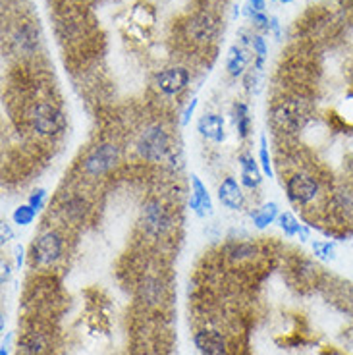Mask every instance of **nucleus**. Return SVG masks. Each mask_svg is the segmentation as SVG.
<instances>
[{
  "mask_svg": "<svg viewBox=\"0 0 353 355\" xmlns=\"http://www.w3.org/2000/svg\"><path fill=\"white\" fill-rule=\"evenodd\" d=\"M0 355H8V349H6V344L2 346V349H0Z\"/></svg>",
  "mask_w": 353,
  "mask_h": 355,
  "instance_id": "obj_35",
  "label": "nucleus"
},
{
  "mask_svg": "<svg viewBox=\"0 0 353 355\" xmlns=\"http://www.w3.org/2000/svg\"><path fill=\"white\" fill-rule=\"evenodd\" d=\"M187 33L197 43H209L216 33V24H214V19L211 16L201 14V16L191 18V21L187 24Z\"/></svg>",
  "mask_w": 353,
  "mask_h": 355,
  "instance_id": "obj_11",
  "label": "nucleus"
},
{
  "mask_svg": "<svg viewBox=\"0 0 353 355\" xmlns=\"http://www.w3.org/2000/svg\"><path fill=\"white\" fill-rule=\"evenodd\" d=\"M44 199H46V191H44V189H37V191H33V193L29 196V205L39 213L44 207Z\"/></svg>",
  "mask_w": 353,
  "mask_h": 355,
  "instance_id": "obj_28",
  "label": "nucleus"
},
{
  "mask_svg": "<svg viewBox=\"0 0 353 355\" xmlns=\"http://www.w3.org/2000/svg\"><path fill=\"white\" fill-rule=\"evenodd\" d=\"M51 334L44 329L26 330L18 344V355H49L51 354Z\"/></svg>",
  "mask_w": 353,
  "mask_h": 355,
  "instance_id": "obj_9",
  "label": "nucleus"
},
{
  "mask_svg": "<svg viewBox=\"0 0 353 355\" xmlns=\"http://www.w3.org/2000/svg\"><path fill=\"white\" fill-rule=\"evenodd\" d=\"M189 83V71L186 68H168L157 73L155 85L166 97H176L180 95Z\"/></svg>",
  "mask_w": 353,
  "mask_h": 355,
  "instance_id": "obj_8",
  "label": "nucleus"
},
{
  "mask_svg": "<svg viewBox=\"0 0 353 355\" xmlns=\"http://www.w3.org/2000/svg\"><path fill=\"white\" fill-rule=\"evenodd\" d=\"M12 236H14V234H12V228H10L6 222H2V243H6V241L12 240Z\"/></svg>",
  "mask_w": 353,
  "mask_h": 355,
  "instance_id": "obj_32",
  "label": "nucleus"
},
{
  "mask_svg": "<svg viewBox=\"0 0 353 355\" xmlns=\"http://www.w3.org/2000/svg\"><path fill=\"white\" fill-rule=\"evenodd\" d=\"M191 187H193V196L189 199V207L193 209L195 214L205 216V214L212 213V201L207 187L203 186V182L199 180V176H191Z\"/></svg>",
  "mask_w": 353,
  "mask_h": 355,
  "instance_id": "obj_13",
  "label": "nucleus"
},
{
  "mask_svg": "<svg viewBox=\"0 0 353 355\" xmlns=\"http://www.w3.org/2000/svg\"><path fill=\"white\" fill-rule=\"evenodd\" d=\"M29 122H31L33 132L41 137H54L62 132L66 125L62 110L51 103H37L35 107L31 108Z\"/></svg>",
  "mask_w": 353,
  "mask_h": 355,
  "instance_id": "obj_2",
  "label": "nucleus"
},
{
  "mask_svg": "<svg viewBox=\"0 0 353 355\" xmlns=\"http://www.w3.org/2000/svg\"><path fill=\"white\" fill-rule=\"evenodd\" d=\"M239 162H241V182H243V186L249 187V189L259 186L263 178H261V168H259L255 159L248 153H243V155H239Z\"/></svg>",
  "mask_w": 353,
  "mask_h": 355,
  "instance_id": "obj_15",
  "label": "nucleus"
},
{
  "mask_svg": "<svg viewBox=\"0 0 353 355\" xmlns=\"http://www.w3.org/2000/svg\"><path fill=\"white\" fill-rule=\"evenodd\" d=\"M286 196L298 207H307L320 196V182L311 174H293L286 182Z\"/></svg>",
  "mask_w": 353,
  "mask_h": 355,
  "instance_id": "obj_5",
  "label": "nucleus"
},
{
  "mask_svg": "<svg viewBox=\"0 0 353 355\" xmlns=\"http://www.w3.org/2000/svg\"><path fill=\"white\" fill-rule=\"evenodd\" d=\"M35 214L37 211L31 207V205H19L18 209L14 211V214H12V218H14V222L18 224V226H29L31 222L35 220Z\"/></svg>",
  "mask_w": 353,
  "mask_h": 355,
  "instance_id": "obj_22",
  "label": "nucleus"
},
{
  "mask_svg": "<svg viewBox=\"0 0 353 355\" xmlns=\"http://www.w3.org/2000/svg\"><path fill=\"white\" fill-rule=\"evenodd\" d=\"M253 49H255V53L259 58H265V54H266V44H265V39L263 37H253Z\"/></svg>",
  "mask_w": 353,
  "mask_h": 355,
  "instance_id": "obj_29",
  "label": "nucleus"
},
{
  "mask_svg": "<svg viewBox=\"0 0 353 355\" xmlns=\"http://www.w3.org/2000/svg\"><path fill=\"white\" fill-rule=\"evenodd\" d=\"M278 216H280V214H278V205L266 203L263 209H259V211L253 214V222H255L257 228H266V226L273 224Z\"/></svg>",
  "mask_w": 353,
  "mask_h": 355,
  "instance_id": "obj_18",
  "label": "nucleus"
},
{
  "mask_svg": "<svg viewBox=\"0 0 353 355\" xmlns=\"http://www.w3.org/2000/svg\"><path fill=\"white\" fill-rule=\"evenodd\" d=\"M259 159H261V168L268 178L273 176V162H270V155H268V147H266V137H261V151H259Z\"/></svg>",
  "mask_w": 353,
  "mask_h": 355,
  "instance_id": "obj_26",
  "label": "nucleus"
},
{
  "mask_svg": "<svg viewBox=\"0 0 353 355\" xmlns=\"http://www.w3.org/2000/svg\"><path fill=\"white\" fill-rule=\"evenodd\" d=\"M251 8L255 10V12H263V8H265V0H251Z\"/></svg>",
  "mask_w": 353,
  "mask_h": 355,
  "instance_id": "obj_33",
  "label": "nucleus"
},
{
  "mask_svg": "<svg viewBox=\"0 0 353 355\" xmlns=\"http://www.w3.org/2000/svg\"><path fill=\"white\" fill-rule=\"evenodd\" d=\"M257 253V248L253 243H238V245H234L232 251H230V257L234 259V261H246V259H251Z\"/></svg>",
  "mask_w": 353,
  "mask_h": 355,
  "instance_id": "obj_24",
  "label": "nucleus"
},
{
  "mask_svg": "<svg viewBox=\"0 0 353 355\" xmlns=\"http://www.w3.org/2000/svg\"><path fill=\"white\" fill-rule=\"evenodd\" d=\"M147 355H159V354H147Z\"/></svg>",
  "mask_w": 353,
  "mask_h": 355,
  "instance_id": "obj_37",
  "label": "nucleus"
},
{
  "mask_svg": "<svg viewBox=\"0 0 353 355\" xmlns=\"http://www.w3.org/2000/svg\"><path fill=\"white\" fill-rule=\"evenodd\" d=\"M141 224L149 236L160 238V236H164L170 230L172 218H170V213H168L159 201H149V203L143 207Z\"/></svg>",
  "mask_w": 353,
  "mask_h": 355,
  "instance_id": "obj_7",
  "label": "nucleus"
},
{
  "mask_svg": "<svg viewBox=\"0 0 353 355\" xmlns=\"http://www.w3.org/2000/svg\"><path fill=\"white\" fill-rule=\"evenodd\" d=\"M195 108H197V98H193L189 105H187V108L184 110V116H182V125H187V122H189V118L193 116Z\"/></svg>",
  "mask_w": 353,
  "mask_h": 355,
  "instance_id": "obj_31",
  "label": "nucleus"
},
{
  "mask_svg": "<svg viewBox=\"0 0 353 355\" xmlns=\"http://www.w3.org/2000/svg\"><path fill=\"white\" fill-rule=\"evenodd\" d=\"M120 159V149L112 143H103L89 153L83 160V172L87 176L98 178L105 176L106 172L114 168L116 162Z\"/></svg>",
  "mask_w": 353,
  "mask_h": 355,
  "instance_id": "obj_6",
  "label": "nucleus"
},
{
  "mask_svg": "<svg viewBox=\"0 0 353 355\" xmlns=\"http://www.w3.org/2000/svg\"><path fill=\"white\" fill-rule=\"evenodd\" d=\"M66 214L71 216V218H81L85 214V201L76 197V199H70L68 205H66Z\"/></svg>",
  "mask_w": 353,
  "mask_h": 355,
  "instance_id": "obj_27",
  "label": "nucleus"
},
{
  "mask_svg": "<svg viewBox=\"0 0 353 355\" xmlns=\"http://www.w3.org/2000/svg\"><path fill=\"white\" fill-rule=\"evenodd\" d=\"M280 2H284V4H288V2H291V0H280Z\"/></svg>",
  "mask_w": 353,
  "mask_h": 355,
  "instance_id": "obj_36",
  "label": "nucleus"
},
{
  "mask_svg": "<svg viewBox=\"0 0 353 355\" xmlns=\"http://www.w3.org/2000/svg\"><path fill=\"white\" fill-rule=\"evenodd\" d=\"M160 292H162V286H160L155 278H147V280L143 282L141 295L147 303L160 302Z\"/></svg>",
  "mask_w": 353,
  "mask_h": 355,
  "instance_id": "obj_21",
  "label": "nucleus"
},
{
  "mask_svg": "<svg viewBox=\"0 0 353 355\" xmlns=\"http://www.w3.org/2000/svg\"><path fill=\"white\" fill-rule=\"evenodd\" d=\"M278 224H280V228H282L286 236H295V234H300L301 224L291 213L280 214V216H278Z\"/></svg>",
  "mask_w": 353,
  "mask_h": 355,
  "instance_id": "obj_23",
  "label": "nucleus"
},
{
  "mask_svg": "<svg viewBox=\"0 0 353 355\" xmlns=\"http://www.w3.org/2000/svg\"><path fill=\"white\" fill-rule=\"evenodd\" d=\"M300 238H301V241L309 240V230H307L305 226H301L300 228Z\"/></svg>",
  "mask_w": 353,
  "mask_h": 355,
  "instance_id": "obj_34",
  "label": "nucleus"
},
{
  "mask_svg": "<svg viewBox=\"0 0 353 355\" xmlns=\"http://www.w3.org/2000/svg\"><path fill=\"white\" fill-rule=\"evenodd\" d=\"M64 251V240L58 232L49 230L43 232L33 243L31 248V259H33V265L41 266V268H49L54 263H58L62 257Z\"/></svg>",
  "mask_w": 353,
  "mask_h": 355,
  "instance_id": "obj_3",
  "label": "nucleus"
},
{
  "mask_svg": "<svg viewBox=\"0 0 353 355\" xmlns=\"http://www.w3.org/2000/svg\"><path fill=\"white\" fill-rule=\"evenodd\" d=\"M234 124H236V130H238L239 137L246 139L251 132V116H249V108L243 105V103H236L234 105Z\"/></svg>",
  "mask_w": 353,
  "mask_h": 355,
  "instance_id": "obj_17",
  "label": "nucleus"
},
{
  "mask_svg": "<svg viewBox=\"0 0 353 355\" xmlns=\"http://www.w3.org/2000/svg\"><path fill=\"white\" fill-rule=\"evenodd\" d=\"M334 207L338 213L352 216L353 214V191L350 189H342L334 196Z\"/></svg>",
  "mask_w": 353,
  "mask_h": 355,
  "instance_id": "obj_20",
  "label": "nucleus"
},
{
  "mask_svg": "<svg viewBox=\"0 0 353 355\" xmlns=\"http://www.w3.org/2000/svg\"><path fill=\"white\" fill-rule=\"evenodd\" d=\"M199 133L205 139H211L214 143L224 141V118L218 114H205L199 120Z\"/></svg>",
  "mask_w": 353,
  "mask_h": 355,
  "instance_id": "obj_14",
  "label": "nucleus"
},
{
  "mask_svg": "<svg viewBox=\"0 0 353 355\" xmlns=\"http://www.w3.org/2000/svg\"><path fill=\"white\" fill-rule=\"evenodd\" d=\"M218 199L230 211H239L243 207V193L234 178H226L218 187Z\"/></svg>",
  "mask_w": 353,
  "mask_h": 355,
  "instance_id": "obj_12",
  "label": "nucleus"
},
{
  "mask_svg": "<svg viewBox=\"0 0 353 355\" xmlns=\"http://www.w3.org/2000/svg\"><path fill=\"white\" fill-rule=\"evenodd\" d=\"M193 344L201 355H226V349H228L226 338L222 336V332L212 329L195 332Z\"/></svg>",
  "mask_w": 353,
  "mask_h": 355,
  "instance_id": "obj_10",
  "label": "nucleus"
},
{
  "mask_svg": "<svg viewBox=\"0 0 353 355\" xmlns=\"http://www.w3.org/2000/svg\"><path fill=\"white\" fill-rule=\"evenodd\" d=\"M170 141L162 125H149L137 139V153L149 162H160L168 155Z\"/></svg>",
  "mask_w": 353,
  "mask_h": 355,
  "instance_id": "obj_4",
  "label": "nucleus"
},
{
  "mask_svg": "<svg viewBox=\"0 0 353 355\" xmlns=\"http://www.w3.org/2000/svg\"><path fill=\"white\" fill-rule=\"evenodd\" d=\"M248 14L251 16V18H253V21H255L259 27H268V18H266L265 14H261V12H255V10H249Z\"/></svg>",
  "mask_w": 353,
  "mask_h": 355,
  "instance_id": "obj_30",
  "label": "nucleus"
},
{
  "mask_svg": "<svg viewBox=\"0 0 353 355\" xmlns=\"http://www.w3.org/2000/svg\"><path fill=\"white\" fill-rule=\"evenodd\" d=\"M313 253H315L318 259H325V261L334 259V243H330V241H313Z\"/></svg>",
  "mask_w": 353,
  "mask_h": 355,
  "instance_id": "obj_25",
  "label": "nucleus"
},
{
  "mask_svg": "<svg viewBox=\"0 0 353 355\" xmlns=\"http://www.w3.org/2000/svg\"><path fill=\"white\" fill-rule=\"evenodd\" d=\"M307 120V110L301 101L278 103L270 112V124L276 132L298 133Z\"/></svg>",
  "mask_w": 353,
  "mask_h": 355,
  "instance_id": "obj_1",
  "label": "nucleus"
},
{
  "mask_svg": "<svg viewBox=\"0 0 353 355\" xmlns=\"http://www.w3.org/2000/svg\"><path fill=\"white\" fill-rule=\"evenodd\" d=\"M14 41H16V44H18L19 51L31 54L37 49V44H39V31L35 29V26L26 24V26L19 27Z\"/></svg>",
  "mask_w": 353,
  "mask_h": 355,
  "instance_id": "obj_16",
  "label": "nucleus"
},
{
  "mask_svg": "<svg viewBox=\"0 0 353 355\" xmlns=\"http://www.w3.org/2000/svg\"><path fill=\"white\" fill-rule=\"evenodd\" d=\"M246 62H248V58H246L243 51H241V49H238V46H232V49H230V54H228L230 76H234V78L241 76V71H243V68H246Z\"/></svg>",
  "mask_w": 353,
  "mask_h": 355,
  "instance_id": "obj_19",
  "label": "nucleus"
}]
</instances>
